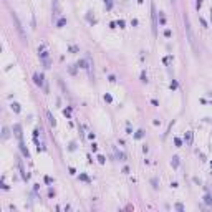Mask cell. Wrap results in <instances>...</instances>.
<instances>
[{"label":"cell","mask_w":212,"mask_h":212,"mask_svg":"<svg viewBox=\"0 0 212 212\" xmlns=\"http://www.w3.org/2000/svg\"><path fill=\"white\" fill-rule=\"evenodd\" d=\"M184 23H186V33H187L189 45H191V48H192V51H194L195 55H197V53H199V48H197L195 35H194V32H192V27H191V22H189V18H187V15H184Z\"/></svg>","instance_id":"cell-1"},{"label":"cell","mask_w":212,"mask_h":212,"mask_svg":"<svg viewBox=\"0 0 212 212\" xmlns=\"http://www.w3.org/2000/svg\"><path fill=\"white\" fill-rule=\"evenodd\" d=\"M12 18L15 20V25H17V30H18V33H20V37H22V38L25 40V33H23L22 23H20V20H18V15H17V13H12Z\"/></svg>","instance_id":"cell-2"},{"label":"cell","mask_w":212,"mask_h":212,"mask_svg":"<svg viewBox=\"0 0 212 212\" xmlns=\"http://www.w3.org/2000/svg\"><path fill=\"white\" fill-rule=\"evenodd\" d=\"M151 10H152V32L156 35V7H154V3H151Z\"/></svg>","instance_id":"cell-3"},{"label":"cell","mask_w":212,"mask_h":212,"mask_svg":"<svg viewBox=\"0 0 212 212\" xmlns=\"http://www.w3.org/2000/svg\"><path fill=\"white\" fill-rule=\"evenodd\" d=\"M33 80H35V85H38V86H43V75H38V73H35V75H33Z\"/></svg>","instance_id":"cell-4"},{"label":"cell","mask_w":212,"mask_h":212,"mask_svg":"<svg viewBox=\"0 0 212 212\" xmlns=\"http://www.w3.org/2000/svg\"><path fill=\"white\" fill-rule=\"evenodd\" d=\"M13 131H15V136L22 141V126H20V124H15V126H13Z\"/></svg>","instance_id":"cell-5"},{"label":"cell","mask_w":212,"mask_h":212,"mask_svg":"<svg viewBox=\"0 0 212 212\" xmlns=\"http://www.w3.org/2000/svg\"><path fill=\"white\" fill-rule=\"evenodd\" d=\"M184 139H186V144H187V146L192 144V131H187V133H186Z\"/></svg>","instance_id":"cell-6"},{"label":"cell","mask_w":212,"mask_h":212,"mask_svg":"<svg viewBox=\"0 0 212 212\" xmlns=\"http://www.w3.org/2000/svg\"><path fill=\"white\" fill-rule=\"evenodd\" d=\"M204 202H206L207 206H212V195H211V194H206V197H204Z\"/></svg>","instance_id":"cell-7"},{"label":"cell","mask_w":212,"mask_h":212,"mask_svg":"<svg viewBox=\"0 0 212 212\" xmlns=\"http://www.w3.org/2000/svg\"><path fill=\"white\" fill-rule=\"evenodd\" d=\"M12 109L15 113H20V105H18V103H12Z\"/></svg>","instance_id":"cell-8"},{"label":"cell","mask_w":212,"mask_h":212,"mask_svg":"<svg viewBox=\"0 0 212 212\" xmlns=\"http://www.w3.org/2000/svg\"><path fill=\"white\" fill-rule=\"evenodd\" d=\"M171 164H172L174 168H177V166H179V157H177V156H174V157H172V161H171Z\"/></svg>","instance_id":"cell-9"},{"label":"cell","mask_w":212,"mask_h":212,"mask_svg":"<svg viewBox=\"0 0 212 212\" xmlns=\"http://www.w3.org/2000/svg\"><path fill=\"white\" fill-rule=\"evenodd\" d=\"M65 23H66V18H60V20H58V23H56V27H58V28H62L63 25H65Z\"/></svg>","instance_id":"cell-10"},{"label":"cell","mask_w":212,"mask_h":212,"mask_svg":"<svg viewBox=\"0 0 212 212\" xmlns=\"http://www.w3.org/2000/svg\"><path fill=\"white\" fill-rule=\"evenodd\" d=\"M46 114H48V119H50V124H51V126H55V124H56V121H55V118L51 116V113H46Z\"/></svg>","instance_id":"cell-11"},{"label":"cell","mask_w":212,"mask_h":212,"mask_svg":"<svg viewBox=\"0 0 212 212\" xmlns=\"http://www.w3.org/2000/svg\"><path fill=\"white\" fill-rule=\"evenodd\" d=\"M105 5L108 7V10H109V8H111L113 7V3H111V0H105Z\"/></svg>","instance_id":"cell-12"},{"label":"cell","mask_w":212,"mask_h":212,"mask_svg":"<svg viewBox=\"0 0 212 212\" xmlns=\"http://www.w3.org/2000/svg\"><path fill=\"white\" fill-rule=\"evenodd\" d=\"M141 80H143L144 83H148V76H146V73H144V71L141 73Z\"/></svg>","instance_id":"cell-13"},{"label":"cell","mask_w":212,"mask_h":212,"mask_svg":"<svg viewBox=\"0 0 212 212\" xmlns=\"http://www.w3.org/2000/svg\"><path fill=\"white\" fill-rule=\"evenodd\" d=\"M105 101H108V103H111V101H113L111 95H105Z\"/></svg>","instance_id":"cell-14"},{"label":"cell","mask_w":212,"mask_h":212,"mask_svg":"<svg viewBox=\"0 0 212 212\" xmlns=\"http://www.w3.org/2000/svg\"><path fill=\"white\" fill-rule=\"evenodd\" d=\"M176 209H177V211H184V206H182V204H176Z\"/></svg>","instance_id":"cell-15"},{"label":"cell","mask_w":212,"mask_h":212,"mask_svg":"<svg viewBox=\"0 0 212 212\" xmlns=\"http://www.w3.org/2000/svg\"><path fill=\"white\" fill-rule=\"evenodd\" d=\"M3 138H5V139L8 138V129H7V128H3Z\"/></svg>","instance_id":"cell-16"},{"label":"cell","mask_w":212,"mask_h":212,"mask_svg":"<svg viewBox=\"0 0 212 212\" xmlns=\"http://www.w3.org/2000/svg\"><path fill=\"white\" fill-rule=\"evenodd\" d=\"M80 179H81V181H86V182H88V181H89V179H88V177H86V176H85V174H81V176H80Z\"/></svg>","instance_id":"cell-17"},{"label":"cell","mask_w":212,"mask_h":212,"mask_svg":"<svg viewBox=\"0 0 212 212\" xmlns=\"http://www.w3.org/2000/svg\"><path fill=\"white\" fill-rule=\"evenodd\" d=\"M174 143H176V146H181V144H182V143H181V139H179V138H176V139H174Z\"/></svg>","instance_id":"cell-18"},{"label":"cell","mask_w":212,"mask_h":212,"mask_svg":"<svg viewBox=\"0 0 212 212\" xmlns=\"http://www.w3.org/2000/svg\"><path fill=\"white\" fill-rule=\"evenodd\" d=\"M136 138H138V139H139V138H143V131H138V133H136Z\"/></svg>","instance_id":"cell-19"},{"label":"cell","mask_w":212,"mask_h":212,"mask_svg":"<svg viewBox=\"0 0 212 212\" xmlns=\"http://www.w3.org/2000/svg\"><path fill=\"white\" fill-rule=\"evenodd\" d=\"M211 18H212V10H211Z\"/></svg>","instance_id":"cell-20"}]
</instances>
